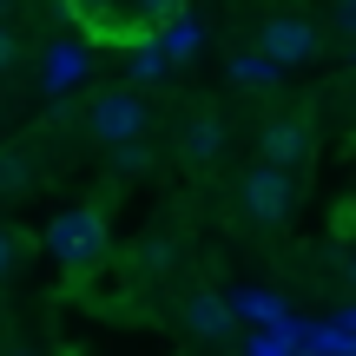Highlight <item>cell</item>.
<instances>
[{
	"label": "cell",
	"mask_w": 356,
	"mask_h": 356,
	"mask_svg": "<svg viewBox=\"0 0 356 356\" xmlns=\"http://www.w3.org/2000/svg\"><path fill=\"white\" fill-rule=\"evenodd\" d=\"M198 40H204L198 13H185V7H178L172 20H165V26H159V33H152V53H159V60H165V66H178V60H191V53H198Z\"/></svg>",
	"instance_id": "6"
},
{
	"label": "cell",
	"mask_w": 356,
	"mask_h": 356,
	"mask_svg": "<svg viewBox=\"0 0 356 356\" xmlns=\"http://www.w3.org/2000/svg\"><path fill=\"white\" fill-rule=\"evenodd\" d=\"M47 251L60 257L73 277L99 270V257H106V218L92 211V204H73V211H60V218L47 225Z\"/></svg>",
	"instance_id": "1"
},
{
	"label": "cell",
	"mask_w": 356,
	"mask_h": 356,
	"mask_svg": "<svg viewBox=\"0 0 356 356\" xmlns=\"http://www.w3.org/2000/svg\"><path fill=\"white\" fill-rule=\"evenodd\" d=\"M86 132H92L99 145H132V139H145V99H139L132 86L99 92L92 113H86Z\"/></svg>",
	"instance_id": "4"
},
{
	"label": "cell",
	"mask_w": 356,
	"mask_h": 356,
	"mask_svg": "<svg viewBox=\"0 0 356 356\" xmlns=\"http://www.w3.org/2000/svg\"><path fill=\"white\" fill-rule=\"evenodd\" d=\"M33 185V152H0V198Z\"/></svg>",
	"instance_id": "9"
},
{
	"label": "cell",
	"mask_w": 356,
	"mask_h": 356,
	"mask_svg": "<svg viewBox=\"0 0 356 356\" xmlns=\"http://www.w3.org/2000/svg\"><path fill=\"white\" fill-rule=\"evenodd\" d=\"M185 330H191V337H204V343L231 337V304H225V297H211V291H198V297L185 304Z\"/></svg>",
	"instance_id": "8"
},
{
	"label": "cell",
	"mask_w": 356,
	"mask_h": 356,
	"mask_svg": "<svg viewBox=\"0 0 356 356\" xmlns=\"http://www.w3.org/2000/svg\"><path fill=\"white\" fill-rule=\"evenodd\" d=\"M257 60L264 66H304V60H317V20H304V13H270L264 26H257Z\"/></svg>",
	"instance_id": "3"
},
{
	"label": "cell",
	"mask_w": 356,
	"mask_h": 356,
	"mask_svg": "<svg viewBox=\"0 0 356 356\" xmlns=\"http://www.w3.org/2000/svg\"><path fill=\"white\" fill-rule=\"evenodd\" d=\"M350 66H356V40H350Z\"/></svg>",
	"instance_id": "18"
},
{
	"label": "cell",
	"mask_w": 356,
	"mask_h": 356,
	"mask_svg": "<svg viewBox=\"0 0 356 356\" xmlns=\"http://www.w3.org/2000/svg\"><path fill=\"white\" fill-rule=\"evenodd\" d=\"M13 60H20V40H13V26H7V20H0V73H7V66H13Z\"/></svg>",
	"instance_id": "15"
},
{
	"label": "cell",
	"mask_w": 356,
	"mask_h": 356,
	"mask_svg": "<svg viewBox=\"0 0 356 356\" xmlns=\"http://www.w3.org/2000/svg\"><path fill=\"white\" fill-rule=\"evenodd\" d=\"M257 165H270V172H304L310 165V152H317V126H310L304 113H277V119H264V132H257Z\"/></svg>",
	"instance_id": "2"
},
{
	"label": "cell",
	"mask_w": 356,
	"mask_h": 356,
	"mask_svg": "<svg viewBox=\"0 0 356 356\" xmlns=\"http://www.w3.org/2000/svg\"><path fill=\"white\" fill-rule=\"evenodd\" d=\"M277 66H264L257 53H231V86H270Z\"/></svg>",
	"instance_id": "10"
},
{
	"label": "cell",
	"mask_w": 356,
	"mask_h": 356,
	"mask_svg": "<svg viewBox=\"0 0 356 356\" xmlns=\"http://www.w3.org/2000/svg\"><path fill=\"white\" fill-rule=\"evenodd\" d=\"M178 152H185L191 165H211V159L225 152V119H218V113H198L185 132H178Z\"/></svg>",
	"instance_id": "7"
},
{
	"label": "cell",
	"mask_w": 356,
	"mask_h": 356,
	"mask_svg": "<svg viewBox=\"0 0 356 356\" xmlns=\"http://www.w3.org/2000/svg\"><path fill=\"white\" fill-rule=\"evenodd\" d=\"M238 198H244V211H251L257 225H284V218L297 211V198H304V185H297L291 172L251 165V172H244V185H238Z\"/></svg>",
	"instance_id": "5"
},
{
	"label": "cell",
	"mask_w": 356,
	"mask_h": 356,
	"mask_svg": "<svg viewBox=\"0 0 356 356\" xmlns=\"http://www.w3.org/2000/svg\"><path fill=\"white\" fill-rule=\"evenodd\" d=\"M132 79H139V86H152V79H165V60L152 53V40H139V47H132Z\"/></svg>",
	"instance_id": "12"
},
{
	"label": "cell",
	"mask_w": 356,
	"mask_h": 356,
	"mask_svg": "<svg viewBox=\"0 0 356 356\" xmlns=\"http://www.w3.org/2000/svg\"><path fill=\"white\" fill-rule=\"evenodd\" d=\"M172 257H178L172 238H145L139 251H132V264H139V270H172Z\"/></svg>",
	"instance_id": "11"
},
{
	"label": "cell",
	"mask_w": 356,
	"mask_h": 356,
	"mask_svg": "<svg viewBox=\"0 0 356 356\" xmlns=\"http://www.w3.org/2000/svg\"><path fill=\"white\" fill-rule=\"evenodd\" d=\"M350 291H356V257H350Z\"/></svg>",
	"instance_id": "17"
},
{
	"label": "cell",
	"mask_w": 356,
	"mask_h": 356,
	"mask_svg": "<svg viewBox=\"0 0 356 356\" xmlns=\"http://www.w3.org/2000/svg\"><path fill=\"white\" fill-rule=\"evenodd\" d=\"M13 356H40V350H13Z\"/></svg>",
	"instance_id": "19"
},
{
	"label": "cell",
	"mask_w": 356,
	"mask_h": 356,
	"mask_svg": "<svg viewBox=\"0 0 356 356\" xmlns=\"http://www.w3.org/2000/svg\"><path fill=\"white\" fill-rule=\"evenodd\" d=\"M145 165H152L145 139H132V145H113V172H145Z\"/></svg>",
	"instance_id": "13"
},
{
	"label": "cell",
	"mask_w": 356,
	"mask_h": 356,
	"mask_svg": "<svg viewBox=\"0 0 356 356\" xmlns=\"http://www.w3.org/2000/svg\"><path fill=\"white\" fill-rule=\"evenodd\" d=\"M20 251H26V238H20L13 225H0V277H7V270L20 264Z\"/></svg>",
	"instance_id": "14"
},
{
	"label": "cell",
	"mask_w": 356,
	"mask_h": 356,
	"mask_svg": "<svg viewBox=\"0 0 356 356\" xmlns=\"http://www.w3.org/2000/svg\"><path fill=\"white\" fill-rule=\"evenodd\" d=\"M330 26H337V33H356V0H343V7H330Z\"/></svg>",
	"instance_id": "16"
}]
</instances>
